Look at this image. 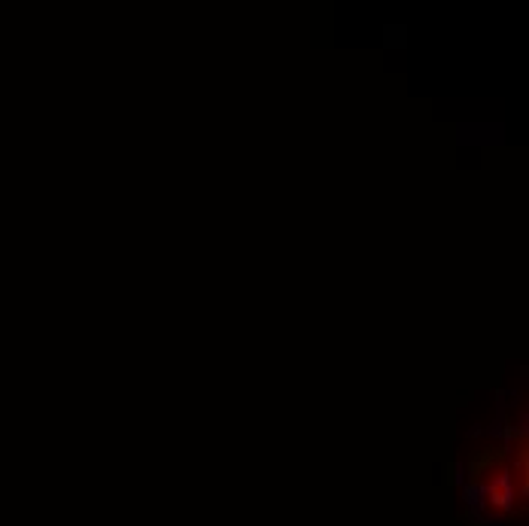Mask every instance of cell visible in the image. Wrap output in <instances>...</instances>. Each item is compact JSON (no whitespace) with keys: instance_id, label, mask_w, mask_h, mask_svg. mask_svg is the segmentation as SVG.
Here are the masks:
<instances>
[{"instance_id":"cell-2","label":"cell","mask_w":529,"mask_h":526,"mask_svg":"<svg viewBox=\"0 0 529 526\" xmlns=\"http://www.w3.org/2000/svg\"><path fill=\"white\" fill-rule=\"evenodd\" d=\"M514 499H517V487H514L511 475L499 472V475L490 481V487H486V505H490L496 514H505V511H511Z\"/></svg>"},{"instance_id":"cell-1","label":"cell","mask_w":529,"mask_h":526,"mask_svg":"<svg viewBox=\"0 0 529 526\" xmlns=\"http://www.w3.org/2000/svg\"><path fill=\"white\" fill-rule=\"evenodd\" d=\"M505 462V447L499 444H486V447H478L468 453V462H465V472H468V483L478 487L484 483L490 475H499V468Z\"/></svg>"}]
</instances>
